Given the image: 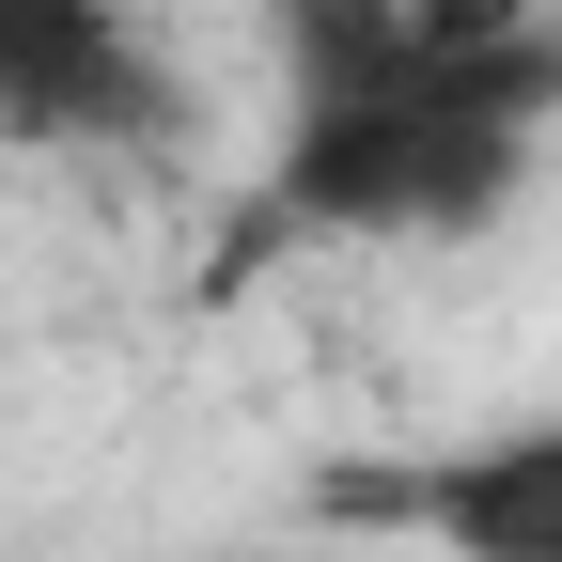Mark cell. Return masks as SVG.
Returning a JSON list of instances; mask_svg holds the SVG:
<instances>
[{"instance_id": "6da1fadb", "label": "cell", "mask_w": 562, "mask_h": 562, "mask_svg": "<svg viewBox=\"0 0 562 562\" xmlns=\"http://www.w3.org/2000/svg\"><path fill=\"white\" fill-rule=\"evenodd\" d=\"M266 235L422 250L501 220L562 110V0H266Z\"/></svg>"}, {"instance_id": "7a4b0ae2", "label": "cell", "mask_w": 562, "mask_h": 562, "mask_svg": "<svg viewBox=\"0 0 562 562\" xmlns=\"http://www.w3.org/2000/svg\"><path fill=\"white\" fill-rule=\"evenodd\" d=\"M313 516L422 547V562H562V406L484 422L453 453H360V469L313 484Z\"/></svg>"}, {"instance_id": "3957f363", "label": "cell", "mask_w": 562, "mask_h": 562, "mask_svg": "<svg viewBox=\"0 0 562 562\" xmlns=\"http://www.w3.org/2000/svg\"><path fill=\"white\" fill-rule=\"evenodd\" d=\"M188 125L157 16L125 0H0V157H157Z\"/></svg>"}]
</instances>
